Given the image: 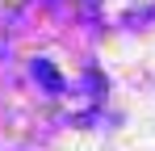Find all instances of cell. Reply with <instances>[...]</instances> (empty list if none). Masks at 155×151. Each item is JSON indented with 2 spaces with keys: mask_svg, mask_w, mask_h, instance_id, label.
Instances as JSON below:
<instances>
[{
  "mask_svg": "<svg viewBox=\"0 0 155 151\" xmlns=\"http://www.w3.org/2000/svg\"><path fill=\"white\" fill-rule=\"evenodd\" d=\"M29 72H34V80H38V84H42L46 92H63V76L54 72L46 59H34V67H29Z\"/></svg>",
  "mask_w": 155,
  "mask_h": 151,
  "instance_id": "1",
  "label": "cell"
}]
</instances>
